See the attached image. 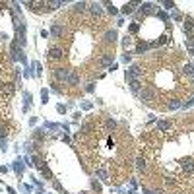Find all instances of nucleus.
<instances>
[{"mask_svg": "<svg viewBox=\"0 0 194 194\" xmlns=\"http://www.w3.org/2000/svg\"><path fill=\"white\" fill-rule=\"evenodd\" d=\"M140 97H142L144 103H153V101L157 99V93H155V89H153V87H146L142 93H140Z\"/></svg>", "mask_w": 194, "mask_h": 194, "instance_id": "f257e3e1", "label": "nucleus"}, {"mask_svg": "<svg viewBox=\"0 0 194 194\" xmlns=\"http://www.w3.org/2000/svg\"><path fill=\"white\" fill-rule=\"evenodd\" d=\"M140 76H142V68L138 64H134L130 70H126V80H130V82H132V80H138Z\"/></svg>", "mask_w": 194, "mask_h": 194, "instance_id": "f03ea898", "label": "nucleus"}, {"mask_svg": "<svg viewBox=\"0 0 194 194\" xmlns=\"http://www.w3.org/2000/svg\"><path fill=\"white\" fill-rule=\"evenodd\" d=\"M64 56V51L60 49V47H49V58H53V60H60Z\"/></svg>", "mask_w": 194, "mask_h": 194, "instance_id": "7ed1b4c3", "label": "nucleus"}, {"mask_svg": "<svg viewBox=\"0 0 194 194\" xmlns=\"http://www.w3.org/2000/svg\"><path fill=\"white\" fill-rule=\"evenodd\" d=\"M54 76L58 82H68V76H70V72L66 70V68H56L54 70Z\"/></svg>", "mask_w": 194, "mask_h": 194, "instance_id": "20e7f679", "label": "nucleus"}, {"mask_svg": "<svg viewBox=\"0 0 194 194\" xmlns=\"http://www.w3.org/2000/svg\"><path fill=\"white\" fill-rule=\"evenodd\" d=\"M51 35H53L54 39L62 37V35H64V27H62L60 24H54V25H51Z\"/></svg>", "mask_w": 194, "mask_h": 194, "instance_id": "39448f33", "label": "nucleus"}, {"mask_svg": "<svg viewBox=\"0 0 194 194\" xmlns=\"http://www.w3.org/2000/svg\"><path fill=\"white\" fill-rule=\"evenodd\" d=\"M180 167H182L185 173H194V161H192V159H182Z\"/></svg>", "mask_w": 194, "mask_h": 194, "instance_id": "423d86ee", "label": "nucleus"}, {"mask_svg": "<svg viewBox=\"0 0 194 194\" xmlns=\"http://www.w3.org/2000/svg\"><path fill=\"white\" fill-rule=\"evenodd\" d=\"M130 87H132L134 93H138L140 87H142V80H140V78H138V80H132V82H130Z\"/></svg>", "mask_w": 194, "mask_h": 194, "instance_id": "0eeeda50", "label": "nucleus"}, {"mask_svg": "<svg viewBox=\"0 0 194 194\" xmlns=\"http://www.w3.org/2000/svg\"><path fill=\"white\" fill-rule=\"evenodd\" d=\"M0 91H2V93H6V95L10 97V95L14 93V86H12V84H4L2 87H0Z\"/></svg>", "mask_w": 194, "mask_h": 194, "instance_id": "6e6552de", "label": "nucleus"}, {"mask_svg": "<svg viewBox=\"0 0 194 194\" xmlns=\"http://www.w3.org/2000/svg\"><path fill=\"white\" fill-rule=\"evenodd\" d=\"M105 41H107V43H115V41H117V31H115V29L107 31V33H105Z\"/></svg>", "mask_w": 194, "mask_h": 194, "instance_id": "1a4fd4ad", "label": "nucleus"}, {"mask_svg": "<svg viewBox=\"0 0 194 194\" xmlns=\"http://www.w3.org/2000/svg\"><path fill=\"white\" fill-rule=\"evenodd\" d=\"M89 8H91V14H93V16H101V14H103V10H101V4H91Z\"/></svg>", "mask_w": 194, "mask_h": 194, "instance_id": "9d476101", "label": "nucleus"}, {"mask_svg": "<svg viewBox=\"0 0 194 194\" xmlns=\"http://www.w3.org/2000/svg\"><path fill=\"white\" fill-rule=\"evenodd\" d=\"M74 8H76V12H86V10H87V4H86V2H78Z\"/></svg>", "mask_w": 194, "mask_h": 194, "instance_id": "9b49d317", "label": "nucleus"}, {"mask_svg": "<svg viewBox=\"0 0 194 194\" xmlns=\"http://www.w3.org/2000/svg\"><path fill=\"white\" fill-rule=\"evenodd\" d=\"M68 84H70V86H78V76L70 72V76H68Z\"/></svg>", "mask_w": 194, "mask_h": 194, "instance_id": "f8f14e48", "label": "nucleus"}, {"mask_svg": "<svg viewBox=\"0 0 194 194\" xmlns=\"http://www.w3.org/2000/svg\"><path fill=\"white\" fill-rule=\"evenodd\" d=\"M134 6H136V4H124L122 12H124V14H132V12H134Z\"/></svg>", "mask_w": 194, "mask_h": 194, "instance_id": "ddd939ff", "label": "nucleus"}, {"mask_svg": "<svg viewBox=\"0 0 194 194\" xmlns=\"http://www.w3.org/2000/svg\"><path fill=\"white\" fill-rule=\"evenodd\" d=\"M142 12L152 14V12H153V4H144V6H142Z\"/></svg>", "mask_w": 194, "mask_h": 194, "instance_id": "4468645a", "label": "nucleus"}, {"mask_svg": "<svg viewBox=\"0 0 194 194\" xmlns=\"http://www.w3.org/2000/svg\"><path fill=\"white\" fill-rule=\"evenodd\" d=\"M157 128H159V130H169V128H171V122H165V120H163V122L157 124Z\"/></svg>", "mask_w": 194, "mask_h": 194, "instance_id": "2eb2a0df", "label": "nucleus"}, {"mask_svg": "<svg viewBox=\"0 0 194 194\" xmlns=\"http://www.w3.org/2000/svg\"><path fill=\"white\" fill-rule=\"evenodd\" d=\"M194 27V19L192 18H186L185 19V29H192Z\"/></svg>", "mask_w": 194, "mask_h": 194, "instance_id": "dca6fc26", "label": "nucleus"}, {"mask_svg": "<svg viewBox=\"0 0 194 194\" xmlns=\"http://www.w3.org/2000/svg\"><path fill=\"white\" fill-rule=\"evenodd\" d=\"M138 169H140V171H144V169H146V161H144L142 157H138Z\"/></svg>", "mask_w": 194, "mask_h": 194, "instance_id": "f3484780", "label": "nucleus"}, {"mask_svg": "<svg viewBox=\"0 0 194 194\" xmlns=\"http://www.w3.org/2000/svg\"><path fill=\"white\" fill-rule=\"evenodd\" d=\"M186 45H188V49H190V53H192V54H194V37H190V39H188V43H186Z\"/></svg>", "mask_w": 194, "mask_h": 194, "instance_id": "a211bd4d", "label": "nucleus"}, {"mask_svg": "<svg viewBox=\"0 0 194 194\" xmlns=\"http://www.w3.org/2000/svg\"><path fill=\"white\" fill-rule=\"evenodd\" d=\"M111 58H113V56H111V54H107V56H105V58H103V60H101V64H103V66H105V64H109V62H111Z\"/></svg>", "mask_w": 194, "mask_h": 194, "instance_id": "6ab92c4d", "label": "nucleus"}, {"mask_svg": "<svg viewBox=\"0 0 194 194\" xmlns=\"http://www.w3.org/2000/svg\"><path fill=\"white\" fill-rule=\"evenodd\" d=\"M130 43H132V39H130V37H124V47L128 49V47H130Z\"/></svg>", "mask_w": 194, "mask_h": 194, "instance_id": "aec40b11", "label": "nucleus"}, {"mask_svg": "<svg viewBox=\"0 0 194 194\" xmlns=\"http://www.w3.org/2000/svg\"><path fill=\"white\" fill-rule=\"evenodd\" d=\"M185 72H186V74H192V72H194V66H190V64H188V66L185 68Z\"/></svg>", "mask_w": 194, "mask_h": 194, "instance_id": "412c9836", "label": "nucleus"}, {"mask_svg": "<svg viewBox=\"0 0 194 194\" xmlns=\"http://www.w3.org/2000/svg\"><path fill=\"white\" fill-rule=\"evenodd\" d=\"M107 8H109V12H111V14H117V8H115V6H113V4H109Z\"/></svg>", "mask_w": 194, "mask_h": 194, "instance_id": "4be33fe9", "label": "nucleus"}]
</instances>
